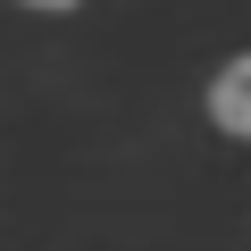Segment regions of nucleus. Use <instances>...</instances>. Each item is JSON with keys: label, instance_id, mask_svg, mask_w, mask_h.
I'll return each mask as SVG.
<instances>
[{"label": "nucleus", "instance_id": "1", "mask_svg": "<svg viewBox=\"0 0 251 251\" xmlns=\"http://www.w3.org/2000/svg\"><path fill=\"white\" fill-rule=\"evenodd\" d=\"M209 126L234 143H251V50H234L218 75H209Z\"/></svg>", "mask_w": 251, "mask_h": 251}, {"label": "nucleus", "instance_id": "2", "mask_svg": "<svg viewBox=\"0 0 251 251\" xmlns=\"http://www.w3.org/2000/svg\"><path fill=\"white\" fill-rule=\"evenodd\" d=\"M25 9H75V0H25Z\"/></svg>", "mask_w": 251, "mask_h": 251}]
</instances>
